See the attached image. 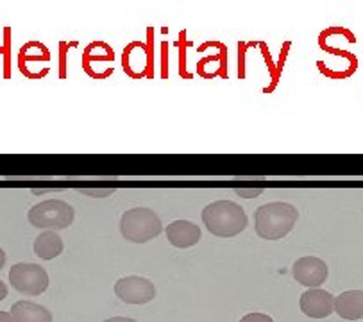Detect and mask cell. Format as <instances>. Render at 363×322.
Returning a JSON list of instances; mask_svg holds the SVG:
<instances>
[{"instance_id":"6da1fadb","label":"cell","mask_w":363,"mask_h":322,"mask_svg":"<svg viewBox=\"0 0 363 322\" xmlns=\"http://www.w3.org/2000/svg\"><path fill=\"white\" fill-rule=\"evenodd\" d=\"M297 218H299V211L292 204L269 203L255 211V228L259 238L276 242L292 233Z\"/></svg>"},{"instance_id":"7a4b0ae2","label":"cell","mask_w":363,"mask_h":322,"mask_svg":"<svg viewBox=\"0 0 363 322\" xmlns=\"http://www.w3.org/2000/svg\"><path fill=\"white\" fill-rule=\"evenodd\" d=\"M204 226L218 238H233L247 228V215L244 208L233 201H215L201 213Z\"/></svg>"},{"instance_id":"3957f363","label":"cell","mask_w":363,"mask_h":322,"mask_svg":"<svg viewBox=\"0 0 363 322\" xmlns=\"http://www.w3.org/2000/svg\"><path fill=\"white\" fill-rule=\"evenodd\" d=\"M163 231L160 215L150 208H131L120 218V235L131 244H147Z\"/></svg>"},{"instance_id":"277c9868","label":"cell","mask_w":363,"mask_h":322,"mask_svg":"<svg viewBox=\"0 0 363 322\" xmlns=\"http://www.w3.org/2000/svg\"><path fill=\"white\" fill-rule=\"evenodd\" d=\"M27 218H29V224L34 226V228L57 233L74 224L75 211L70 204L61 201V199H49V201L34 204L27 211Z\"/></svg>"},{"instance_id":"5b68a950","label":"cell","mask_w":363,"mask_h":322,"mask_svg":"<svg viewBox=\"0 0 363 322\" xmlns=\"http://www.w3.org/2000/svg\"><path fill=\"white\" fill-rule=\"evenodd\" d=\"M9 283L23 296H42L49 289V274L36 263H16L9 270Z\"/></svg>"},{"instance_id":"8992f818","label":"cell","mask_w":363,"mask_h":322,"mask_svg":"<svg viewBox=\"0 0 363 322\" xmlns=\"http://www.w3.org/2000/svg\"><path fill=\"white\" fill-rule=\"evenodd\" d=\"M115 296L128 304H147L156 297V287L142 276L120 277L115 283Z\"/></svg>"},{"instance_id":"52a82bcc","label":"cell","mask_w":363,"mask_h":322,"mask_svg":"<svg viewBox=\"0 0 363 322\" xmlns=\"http://www.w3.org/2000/svg\"><path fill=\"white\" fill-rule=\"evenodd\" d=\"M292 274L299 285L306 287V289H318L322 283H326L330 269H328L326 262L317 256H303L294 263Z\"/></svg>"},{"instance_id":"ba28073f","label":"cell","mask_w":363,"mask_h":322,"mask_svg":"<svg viewBox=\"0 0 363 322\" xmlns=\"http://www.w3.org/2000/svg\"><path fill=\"white\" fill-rule=\"evenodd\" d=\"M301 311L311 318H326L335 311V297L328 290L310 289L301 296Z\"/></svg>"},{"instance_id":"9c48e42d","label":"cell","mask_w":363,"mask_h":322,"mask_svg":"<svg viewBox=\"0 0 363 322\" xmlns=\"http://www.w3.org/2000/svg\"><path fill=\"white\" fill-rule=\"evenodd\" d=\"M165 233L170 244L177 249L194 248V245L199 244L201 236H203L201 228L190 221H174L172 224L167 226Z\"/></svg>"},{"instance_id":"30bf717a","label":"cell","mask_w":363,"mask_h":322,"mask_svg":"<svg viewBox=\"0 0 363 322\" xmlns=\"http://www.w3.org/2000/svg\"><path fill=\"white\" fill-rule=\"evenodd\" d=\"M335 311L345 321L363 318V290H347L335 297Z\"/></svg>"},{"instance_id":"8fae6325","label":"cell","mask_w":363,"mask_h":322,"mask_svg":"<svg viewBox=\"0 0 363 322\" xmlns=\"http://www.w3.org/2000/svg\"><path fill=\"white\" fill-rule=\"evenodd\" d=\"M13 322H52V311L33 301H18L11 306Z\"/></svg>"},{"instance_id":"7c38bea8","label":"cell","mask_w":363,"mask_h":322,"mask_svg":"<svg viewBox=\"0 0 363 322\" xmlns=\"http://www.w3.org/2000/svg\"><path fill=\"white\" fill-rule=\"evenodd\" d=\"M34 255L40 256L42 260H54L63 252L65 244L61 236L56 231H43L42 235H38L33 244Z\"/></svg>"},{"instance_id":"4fadbf2b","label":"cell","mask_w":363,"mask_h":322,"mask_svg":"<svg viewBox=\"0 0 363 322\" xmlns=\"http://www.w3.org/2000/svg\"><path fill=\"white\" fill-rule=\"evenodd\" d=\"M135 43L133 45H129L128 49L124 50V57H122V63H124V68L125 72H128L129 75H133V77H140V75L145 74V67H143L142 63H138V57L142 60V57H147V49L142 45V49H140L138 56H135Z\"/></svg>"},{"instance_id":"5bb4252c","label":"cell","mask_w":363,"mask_h":322,"mask_svg":"<svg viewBox=\"0 0 363 322\" xmlns=\"http://www.w3.org/2000/svg\"><path fill=\"white\" fill-rule=\"evenodd\" d=\"M79 191L84 195H88V197L104 199V197H109V195L115 191V188H81Z\"/></svg>"},{"instance_id":"9a60e30c","label":"cell","mask_w":363,"mask_h":322,"mask_svg":"<svg viewBox=\"0 0 363 322\" xmlns=\"http://www.w3.org/2000/svg\"><path fill=\"white\" fill-rule=\"evenodd\" d=\"M240 322H274L272 317L270 315H265V313H249L245 315V317H242V321Z\"/></svg>"},{"instance_id":"2e32d148","label":"cell","mask_w":363,"mask_h":322,"mask_svg":"<svg viewBox=\"0 0 363 322\" xmlns=\"http://www.w3.org/2000/svg\"><path fill=\"white\" fill-rule=\"evenodd\" d=\"M236 194L242 195L245 199H252V197H258V195L263 194V188H251V190H245V188H236Z\"/></svg>"},{"instance_id":"e0dca14e","label":"cell","mask_w":363,"mask_h":322,"mask_svg":"<svg viewBox=\"0 0 363 322\" xmlns=\"http://www.w3.org/2000/svg\"><path fill=\"white\" fill-rule=\"evenodd\" d=\"M104 322H138L135 318H129V317H111V318H106Z\"/></svg>"},{"instance_id":"ac0fdd59","label":"cell","mask_w":363,"mask_h":322,"mask_svg":"<svg viewBox=\"0 0 363 322\" xmlns=\"http://www.w3.org/2000/svg\"><path fill=\"white\" fill-rule=\"evenodd\" d=\"M6 297H8V287L4 281H0V301H4Z\"/></svg>"},{"instance_id":"d6986e66","label":"cell","mask_w":363,"mask_h":322,"mask_svg":"<svg viewBox=\"0 0 363 322\" xmlns=\"http://www.w3.org/2000/svg\"><path fill=\"white\" fill-rule=\"evenodd\" d=\"M0 322H13L11 313H9V311L0 310Z\"/></svg>"},{"instance_id":"ffe728a7","label":"cell","mask_w":363,"mask_h":322,"mask_svg":"<svg viewBox=\"0 0 363 322\" xmlns=\"http://www.w3.org/2000/svg\"><path fill=\"white\" fill-rule=\"evenodd\" d=\"M6 260H8V256H6L4 249L0 248V269H2V267L6 265Z\"/></svg>"}]
</instances>
